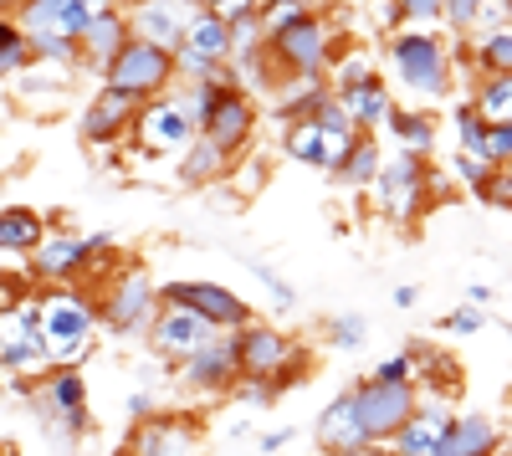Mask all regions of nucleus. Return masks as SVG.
Returning <instances> with one entry per match:
<instances>
[{
  "instance_id": "nucleus-42",
  "label": "nucleus",
  "mask_w": 512,
  "mask_h": 456,
  "mask_svg": "<svg viewBox=\"0 0 512 456\" xmlns=\"http://www.w3.org/2000/svg\"><path fill=\"white\" fill-rule=\"evenodd\" d=\"M482 6H487V0H441V21L451 26V36H466Z\"/></svg>"
},
{
  "instance_id": "nucleus-24",
  "label": "nucleus",
  "mask_w": 512,
  "mask_h": 456,
  "mask_svg": "<svg viewBox=\"0 0 512 456\" xmlns=\"http://www.w3.org/2000/svg\"><path fill=\"white\" fill-rule=\"evenodd\" d=\"M379 134H390L395 149H405V154L431 159V154H436V139H441V118H436L431 108H400V103H395Z\"/></svg>"
},
{
  "instance_id": "nucleus-48",
  "label": "nucleus",
  "mask_w": 512,
  "mask_h": 456,
  "mask_svg": "<svg viewBox=\"0 0 512 456\" xmlns=\"http://www.w3.org/2000/svg\"><path fill=\"white\" fill-rule=\"evenodd\" d=\"M369 11H374V31H384V36L400 31V6L395 0H369Z\"/></svg>"
},
{
  "instance_id": "nucleus-22",
  "label": "nucleus",
  "mask_w": 512,
  "mask_h": 456,
  "mask_svg": "<svg viewBox=\"0 0 512 456\" xmlns=\"http://www.w3.org/2000/svg\"><path fill=\"white\" fill-rule=\"evenodd\" d=\"M333 98H338V108L349 113V123H354L359 134H379L384 118H390V108H395V88L379 72L364 77V82H354V88H338Z\"/></svg>"
},
{
  "instance_id": "nucleus-12",
  "label": "nucleus",
  "mask_w": 512,
  "mask_h": 456,
  "mask_svg": "<svg viewBox=\"0 0 512 456\" xmlns=\"http://www.w3.org/2000/svg\"><path fill=\"white\" fill-rule=\"evenodd\" d=\"M159 303H180V308L200 313L210 328H216V334H236L241 323H251V318H256L246 298H236L231 287L205 282V277H190V282H164V287H159Z\"/></svg>"
},
{
  "instance_id": "nucleus-45",
  "label": "nucleus",
  "mask_w": 512,
  "mask_h": 456,
  "mask_svg": "<svg viewBox=\"0 0 512 456\" xmlns=\"http://www.w3.org/2000/svg\"><path fill=\"white\" fill-rule=\"evenodd\" d=\"M472 31H512V0H487L472 21Z\"/></svg>"
},
{
  "instance_id": "nucleus-36",
  "label": "nucleus",
  "mask_w": 512,
  "mask_h": 456,
  "mask_svg": "<svg viewBox=\"0 0 512 456\" xmlns=\"http://www.w3.org/2000/svg\"><path fill=\"white\" fill-rule=\"evenodd\" d=\"M369 380H379V385H415V380H420V364H415L410 349H400V354H390V359H379V364L369 369Z\"/></svg>"
},
{
  "instance_id": "nucleus-44",
  "label": "nucleus",
  "mask_w": 512,
  "mask_h": 456,
  "mask_svg": "<svg viewBox=\"0 0 512 456\" xmlns=\"http://www.w3.org/2000/svg\"><path fill=\"white\" fill-rule=\"evenodd\" d=\"M231 390H236V400H241L246 410H267V405L277 400V390H272L267 380H246V375H241V380H236Z\"/></svg>"
},
{
  "instance_id": "nucleus-1",
  "label": "nucleus",
  "mask_w": 512,
  "mask_h": 456,
  "mask_svg": "<svg viewBox=\"0 0 512 456\" xmlns=\"http://www.w3.org/2000/svg\"><path fill=\"white\" fill-rule=\"evenodd\" d=\"M31 313H36V334L47 349L52 369H82L98 344V293L82 282H57V287H31Z\"/></svg>"
},
{
  "instance_id": "nucleus-39",
  "label": "nucleus",
  "mask_w": 512,
  "mask_h": 456,
  "mask_svg": "<svg viewBox=\"0 0 512 456\" xmlns=\"http://www.w3.org/2000/svg\"><path fill=\"white\" fill-rule=\"evenodd\" d=\"M451 175H456L466 190H472V195H482V185H487L497 170H492L487 159H477V154H461V149H451Z\"/></svg>"
},
{
  "instance_id": "nucleus-15",
  "label": "nucleus",
  "mask_w": 512,
  "mask_h": 456,
  "mask_svg": "<svg viewBox=\"0 0 512 456\" xmlns=\"http://www.w3.org/2000/svg\"><path fill=\"white\" fill-rule=\"evenodd\" d=\"M256 123H262V108H256V98L226 82L221 98H216V108H210V113H205V123H200V139H210L221 154L241 159V154H246V144L256 139Z\"/></svg>"
},
{
  "instance_id": "nucleus-20",
  "label": "nucleus",
  "mask_w": 512,
  "mask_h": 456,
  "mask_svg": "<svg viewBox=\"0 0 512 456\" xmlns=\"http://www.w3.org/2000/svg\"><path fill=\"white\" fill-rule=\"evenodd\" d=\"M195 6H180V0H128V31H134L139 41H149V47H164L175 52L180 47V31L190 21Z\"/></svg>"
},
{
  "instance_id": "nucleus-33",
  "label": "nucleus",
  "mask_w": 512,
  "mask_h": 456,
  "mask_svg": "<svg viewBox=\"0 0 512 456\" xmlns=\"http://www.w3.org/2000/svg\"><path fill=\"white\" fill-rule=\"evenodd\" d=\"M379 67H374V57L364 52V47H333V57H328V88L338 93V88H354V82H364V77H374Z\"/></svg>"
},
{
  "instance_id": "nucleus-21",
  "label": "nucleus",
  "mask_w": 512,
  "mask_h": 456,
  "mask_svg": "<svg viewBox=\"0 0 512 456\" xmlns=\"http://www.w3.org/2000/svg\"><path fill=\"white\" fill-rule=\"evenodd\" d=\"M436 456H507V431H502V421L482 416V410H472V416H451Z\"/></svg>"
},
{
  "instance_id": "nucleus-25",
  "label": "nucleus",
  "mask_w": 512,
  "mask_h": 456,
  "mask_svg": "<svg viewBox=\"0 0 512 456\" xmlns=\"http://www.w3.org/2000/svg\"><path fill=\"white\" fill-rule=\"evenodd\" d=\"M313 441L323 446V456H328V451H354V446H369V441H364V431H359V421H354L349 390H344V395H333V400L318 410V421H313Z\"/></svg>"
},
{
  "instance_id": "nucleus-31",
  "label": "nucleus",
  "mask_w": 512,
  "mask_h": 456,
  "mask_svg": "<svg viewBox=\"0 0 512 456\" xmlns=\"http://www.w3.org/2000/svg\"><path fill=\"white\" fill-rule=\"evenodd\" d=\"M466 36H472V57L461 67H472L477 77L512 72V31H466Z\"/></svg>"
},
{
  "instance_id": "nucleus-32",
  "label": "nucleus",
  "mask_w": 512,
  "mask_h": 456,
  "mask_svg": "<svg viewBox=\"0 0 512 456\" xmlns=\"http://www.w3.org/2000/svg\"><path fill=\"white\" fill-rule=\"evenodd\" d=\"M482 123H512V72H487L477 77V98H472Z\"/></svg>"
},
{
  "instance_id": "nucleus-57",
  "label": "nucleus",
  "mask_w": 512,
  "mask_h": 456,
  "mask_svg": "<svg viewBox=\"0 0 512 456\" xmlns=\"http://www.w3.org/2000/svg\"><path fill=\"white\" fill-rule=\"evenodd\" d=\"M195 6H216V0H195Z\"/></svg>"
},
{
  "instance_id": "nucleus-50",
  "label": "nucleus",
  "mask_w": 512,
  "mask_h": 456,
  "mask_svg": "<svg viewBox=\"0 0 512 456\" xmlns=\"http://www.w3.org/2000/svg\"><path fill=\"white\" fill-rule=\"evenodd\" d=\"M292 436H297L292 426H282V431H267V436H262V456H277V451H282Z\"/></svg>"
},
{
  "instance_id": "nucleus-38",
  "label": "nucleus",
  "mask_w": 512,
  "mask_h": 456,
  "mask_svg": "<svg viewBox=\"0 0 512 456\" xmlns=\"http://www.w3.org/2000/svg\"><path fill=\"white\" fill-rule=\"evenodd\" d=\"M492 323V313L487 308H477V303H466V308H456V313H446L436 328L441 334H451V339H472V334H482V328Z\"/></svg>"
},
{
  "instance_id": "nucleus-2",
  "label": "nucleus",
  "mask_w": 512,
  "mask_h": 456,
  "mask_svg": "<svg viewBox=\"0 0 512 456\" xmlns=\"http://www.w3.org/2000/svg\"><path fill=\"white\" fill-rule=\"evenodd\" d=\"M384 67H390L395 88L415 103H446L456 93V52L441 31H415L400 26L384 36Z\"/></svg>"
},
{
  "instance_id": "nucleus-19",
  "label": "nucleus",
  "mask_w": 512,
  "mask_h": 456,
  "mask_svg": "<svg viewBox=\"0 0 512 456\" xmlns=\"http://www.w3.org/2000/svg\"><path fill=\"white\" fill-rule=\"evenodd\" d=\"M451 416H456L451 400H415V410L405 416V426L384 441V451H390V456H436Z\"/></svg>"
},
{
  "instance_id": "nucleus-23",
  "label": "nucleus",
  "mask_w": 512,
  "mask_h": 456,
  "mask_svg": "<svg viewBox=\"0 0 512 456\" xmlns=\"http://www.w3.org/2000/svg\"><path fill=\"white\" fill-rule=\"evenodd\" d=\"M128 36H134V31H128L123 6H118V11L93 16V21H88V31L77 36V67H88V72H98V77H103V67L118 57V47H123Z\"/></svg>"
},
{
  "instance_id": "nucleus-51",
  "label": "nucleus",
  "mask_w": 512,
  "mask_h": 456,
  "mask_svg": "<svg viewBox=\"0 0 512 456\" xmlns=\"http://www.w3.org/2000/svg\"><path fill=\"white\" fill-rule=\"evenodd\" d=\"M492 282H472V287H466V303H477V308H492Z\"/></svg>"
},
{
  "instance_id": "nucleus-46",
  "label": "nucleus",
  "mask_w": 512,
  "mask_h": 456,
  "mask_svg": "<svg viewBox=\"0 0 512 456\" xmlns=\"http://www.w3.org/2000/svg\"><path fill=\"white\" fill-rule=\"evenodd\" d=\"M477 200H487V205H497V211H507V205H512V180H507V170H497V175L482 185Z\"/></svg>"
},
{
  "instance_id": "nucleus-10",
  "label": "nucleus",
  "mask_w": 512,
  "mask_h": 456,
  "mask_svg": "<svg viewBox=\"0 0 512 456\" xmlns=\"http://www.w3.org/2000/svg\"><path fill=\"white\" fill-rule=\"evenodd\" d=\"M47 349H41V334H36V313H31V293L0 313V380H16L21 390L36 385L47 375Z\"/></svg>"
},
{
  "instance_id": "nucleus-53",
  "label": "nucleus",
  "mask_w": 512,
  "mask_h": 456,
  "mask_svg": "<svg viewBox=\"0 0 512 456\" xmlns=\"http://www.w3.org/2000/svg\"><path fill=\"white\" fill-rule=\"evenodd\" d=\"M390 298H395V308H415V303H420V287H415V282H400Z\"/></svg>"
},
{
  "instance_id": "nucleus-29",
  "label": "nucleus",
  "mask_w": 512,
  "mask_h": 456,
  "mask_svg": "<svg viewBox=\"0 0 512 456\" xmlns=\"http://www.w3.org/2000/svg\"><path fill=\"white\" fill-rule=\"evenodd\" d=\"M175 159H180V180H185V185H195V190H200V185H216V180H226V175H231V164H236L231 154H221L216 144L200 139V134H195V139H190V144H185Z\"/></svg>"
},
{
  "instance_id": "nucleus-13",
  "label": "nucleus",
  "mask_w": 512,
  "mask_h": 456,
  "mask_svg": "<svg viewBox=\"0 0 512 456\" xmlns=\"http://www.w3.org/2000/svg\"><path fill=\"white\" fill-rule=\"evenodd\" d=\"M128 456H200L205 451V426L180 410H154V416L134 421L123 441Z\"/></svg>"
},
{
  "instance_id": "nucleus-17",
  "label": "nucleus",
  "mask_w": 512,
  "mask_h": 456,
  "mask_svg": "<svg viewBox=\"0 0 512 456\" xmlns=\"http://www.w3.org/2000/svg\"><path fill=\"white\" fill-rule=\"evenodd\" d=\"M175 369H180L185 390H195V395H226V390L241 380V364H236L231 334H216L205 349H195L190 359H180Z\"/></svg>"
},
{
  "instance_id": "nucleus-30",
  "label": "nucleus",
  "mask_w": 512,
  "mask_h": 456,
  "mask_svg": "<svg viewBox=\"0 0 512 456\" xmlns=\"http://www.w3.org/2000/svg\"><path fill=\"white\" fill-rule=\"evenodd\" d=\"M379 159H384L379 134H359V139L349 144L344 164L333 170V180H338V185H349V190H369V180L379 175Z\"/></svg>"
},
{
  "instance_id": "nucleus-55",
  "label": "nucleus",
  "mask_w": 512,
  "mask_h": 456,
  "mask_svg": "<svg viewBox=\"0 0 512 456\" xmlns=\"http://www.w3.org/2000/svg\"><path fill=\"white\" fill-rule=\"evenodd\" d=\"M328 456H390L384 446H354V451H328Z\"/></svg>"
},
{
  "instance_id": "nucleus-58",
  "label": "nucleus",
  "mask_w": 512,
  "mask_h": 456,
  "mask_svg": "<svg viewBox=\"0 0 512 456\" xmlns=\"http://www.w3.org/2000/svg\"><path fill=\"white\" fill-rule=\"evenodd\" d=\"M113 456H128V451H113Z\"/></svg>"
},
{
  "instance_id": "nucleus-28",
  "label": "nucleus",
  "mask_w": 512,
  "mask_h": 456,
  "mask_svg": "<svg viewBox=\"0 0 512 456\" xmlns=\"http://www.w3.org/2000/svg\"><path fill=\"white\" fill-rule=\"evenodd\" d=\"M323 93H328V77H277L272 82V118L277 123L308 118Z\"/></svg>"
},
{
  "instance_id": "nucleus-4",
  "label": "nucleus",
  "mask_w": 512,
  "mask_h": 456,
  "mask_svg": "<svg viewBox=\"0 0 512 456\" xmlns=\"http://www.w3.org/2000/svg\"><path fill=\"white\" fill-rule=\"evenodd\" d=\"M231 344H236L241 375H246V380H267L277 395H282L287 385H303V380H308V349L297 344L287 328H277V323L251 318V323H241L236 334H231Z\"/></svg>"
},
{
  "instance_id": "nucleus-47",
  "label": "nucleus",
  "mask_w": 512,
  "mask_h": 456,
  "mask_svg": "<svg viewBox=\"0 0 512 456\" xmlns=\"http://www.w3.org/2000/svg\"><path fill=\"white\" fill-rule=\"evenodd\" d=\"M256 6H262V0H216V6H205V11L221 16V21L231 26V21H241V16H256Z\"/></svg>"
},
{
  "instance_id": "nucleus-49",
  "label": "nucleus",
  "mask_w": 512,
  "mask_h": 456,
  "mask_svg": "<svg viewBox=\"0 0 512 456\" xmlns=\"http://www.w3.org/2000/svg\"><path fill=\"white\" fill-rule=\"evenodd\" d=\"M26 293H31V282H21V277H0V313L16 308Z\"/></svg>"
},
{
  "instance_id": "nucleus-34",
  "label": "nucleus",
  "mask_w": 512,
  "mask_h": 456,
  "mask_svg": "<svg viewBox=\"0 0 512 456\" xmlns=\"http://www.w3.org/2000/svg\"><path fill=\"white\" fill-rule=\"evenodd\" d=\"M364 344H369V318H364V313H333V318H328V349L354 354V349H364Z\"/></svg>"
},
{
  "instance_id": "nucleus-6",
  "label": "nucleus",
  "mask_w": 512,
  "mask_h": 456,
  "mask_svg": "<svg viewBox=\"0 0 512 456\" xmlns=\"http://www.w3.org/2000/svg\"><path fill=\"white\" fill-rule=\"evenodd\" d=\"M195 139V118L185 113L180 88H164L154 98H144L134 108V123H128V144H134L144 159H175L185 144Z\"/></svg>"
},
{
  "instance_id": "nucleus-7",
  "label": "nucleus",
  "mask_w": 512,
  "mask_h": 456,
  "mask_svg": "<svg viewBox=\"0 0 512 456\" xmlns=\"http://www.w3.org/2000/svg\"><path fill=\"white\" fill-rule=\"evenodd\" d=\"M333 47H338V41H333V31H328V21L318 11L297 16L292 26L267 36V57H272L277 77H323Z\"/></svg>"
},
{
  "instance_id": "nucleus-52",
  "label": "nucleus",
  "mask_w": 512,
  "mask_h": 456,
  "mask_svg": "<svg viewBox=\"0 0 512 456\" xmlns=\"http://www.w3.org/2000/svg\"><path fill=\"white\" fill-rule=\"evenodd\" d=\"M154 410H159V405L149 400V390H139L134 400H128V416H134V421H144V416H154Z\"/></svg>"
},
{
  "instance_id": "nucleus-54",
  "label": "nucleus",
  "mask_w": 512,
  "mask_h": 456,
  "mask_svg": "<svg viewBox=\"0 0 512 456\" xmlns=\"http://www.w3.org/2000/svg\"><path fill=\"white\" fill-rule=\"evenodd\" d=\"M16 36H21V26H16L11 16H0V52H6V47H11Z\"/></svg>"
},
{
  "instance_id": "nucleus-37",
  "label": "nucleus",
  "mask_w": 512,
  "mask_h": 456,
  "mask_svg": "<svg viewBox=\"0 0 512 456\" xmlns=\"http://www.w3.org/2000/svg\"><path fill=\"white\" fill-rule=\"evenodd\" d=\"M451 118H456V149L482 159V134H487V123L477 118V108H472V103H461V108H451Z\"/></svg>"
},
{
  "instance_id": "nucleus-9",
  "label": "nucleus",
  "mask_w": 512,
  "mask_h": 456,
  "mask_svg": "<svg viewBox=\"0 0 512 456\" xmlns=\"http://www.w3.org/2000/svg\"><path fill=\"white\" fill-rule=\"evenodd\" d=\"M103 88H118V93L144 103V98H154L164 88H175V57H169L164 47H149V41L128 36L118 47V57L103 67Z\"/></svg>"
},
{
  "instance_id": "nucleus-43",
  "label": "nucleus",
  "mask_w": 512,
  "mask_h": 456,
  "mask_svg": "<svg viewBox=\"0 0 512 456\" xmlns=\"http://www.w3.org/2000/svg\"><path fill=\"white\" fill-rule=\"evenodd\" d=\"M251 272H256V282H262L267 293H272V303H277L282 313H287V308H297V293H292V287H287V282H282V277H277L267 262H251Z\"/></svg>"
},
{
  "instance_id": "nucleus-26",
  "label": "nucleus",
  "mask_w": 512,
  "mask_h": 456,
  "mask_svg": "<svg viewBox=\"0 0 512 456\" xmlns=\"http://www.w3.org/2000/svg\"><path fill=\"white\" fill-rule=\"evenodd\" d=\"M47 231H52V221L31 211V205H0V252L6 257H31Z\"/></svg>"
},
{
  "instance_id": "nucleus-14",
  "label": "nucleus",
  "mask_w": 512,
  "mask_h": 456,
  "mask_svg": "<svg viewBox=\"0 0 512 456\" xmlns=\"http://www.w3.org/2000/svg\"><path fill=\"white\" fill-rule=\"evenodd\" d=\"M36 395V405L57 421V431L67 436H88L93 431V410H88V380L82 369H47L36 385H26Z\"/></svg>"
},
{
  "instance_id": "nucleus-40",
  "label": "nucleus",
  "mask_w": 512,
  "mask_h": 456,
  "mask_svg": "<svg viewBox=\"0 0 512 456\" xmlns=\"http://www.w3.org/2000/svg\"><path fill=\"white\" fill-rule=\"evenodd\" d=\"M482 159L492 164V170H507V164H512V123H487Z\"/></svg>"
},
{
  "instance_id": "nucleus-35",
  "label": "nucleus",
  "mask_w": 512,
  "mask_h": 456,
  "mask_svg": "<svg viewBox=\"0 0 512 456\" xmlns=\"http://www.w3.org/2000/svg\"><path fill=\"white\" fill-rule=\"evenodd\" d=\"M308 11H313V0H262V6H256V26H262V41L277 36L282 26H292L297 16H308Z\"/></svg>"
},
{
  "instance_id": "nucleus-8",
  "label": "nucleus",
  "mask_w": 512,
  "mask_h": 456,
  "mask_svg": "<svg viewBox=\"0 0 512 456\" xmlns=\"http://www.w3.org/2000/svg\"><path fill=\"white\" fill-rule=\"evenodd\" d=\"M154 308H159V282L144 267H128V262L108 277V287L98 293V318L113 328V334H144Z\"/></svg>"
},
{
  "instance_id": "nucleus-11",
  "label": "nucleus",
  "mask_w": 512,
  "mask_h": 456,
  "mask_svg": "<svg viewBox=\"0 0 512 456\" xmlns=\"http://www.w3.org/2000/svg\"><path fill=\"white\" fill-rule=\"evenodd\" d=\"M415 400H420L415 385H379V380H364V385L349 390L354 421H359V431H364L369 446H384V441H390V436L405 426V416L415 410Z\"/></svg>"
},
{
  "instance_id": "nucleus-16",
  "label": "nucleus",
  "mask_w": 512,
  "mask_h": 456,
  "mask_svg": "<svg viewBox=\"0 0 512 456\" xmlns=\"http://www.w3.org/2000/svg\"><path fill=\"white\" fill-rule=\"evenodd\" d=\"M144 334H149L154 359H164V364H180V359H190L195 349H205L210 339H216V328H210L200 313L180 308V303H159Z\"/></svg>"
},
{
  "instance_id": "nucleus-18",
  "label": "nucleus",
  "mask_w": 512,
  "mask_h": 456,
  "mask_svg": "<svg viewBox=\"0 0 512 456\" xmlns=\"http://www.w3.org/2000/svg\"><path fill=\"white\" fill-rule=\"evenodd\" d=\"M134 108H139V98H128V93H118V88H98L88 103H82L77 134L88 139V144H98V149L123 144V139H128V123H134Z\"/></svg>"
},
{
  "instance_id": "nucleus-3",
  "label": "nucleus",
  "mask_w": 512,
  "mask_h": 456,
  "mask_svg": "<svg viewBox=\"0 0 512 456\" xmlns=\"http://www.w3.org/2000/svg\"><path fill=\"white\" fill-rule=\"evenodd\" d=\"M369 195L379 205V216L390 226H415L431 205H441L451 190H446V175L436 170L431 159L420 154H405V149H390L379 159V175L369 180Z\"/></svg>"
},
{
  "instance_id": "nucleus-41",
  "label": "nucleus",
  "mask_w": 512,
  "mask_h": 456,
  "mask_svg": "<svg viewBox=\"0 0 512 456\" xmlns=\"http://www.w3.org/2000/svg\"><path fill=\"white\" fill-rule=\"evenodd\" d=\"M395 6H400V26H415V31L441 26V0H395Z\"/></svg>"
},
{
  "instance_id": "nucleus-5",
  "label": "nucleus",
  "mask_w": 512,
  "mask_h": 456,
  "mask_svg": "<svg viewBox=\"0 0 512 456\" xmlns=\"http://www.w3.org/2000/svg\"><path fill=\"white\" fill-rule=\"evenodd\" d=\"M113 246L108 231H47L41 236V246L26 257L31 267V282L36 287H57V282H88L98 257Z\"/></svg>"
},
{
  "instance_id": "nucleus-56",
  "label": "nucleus",
  "mask_w": 512,
  "mask_h": 456,
  "mask_svg": "<svg viewBox=\"0 0 512 456\" xmlns=\"http://www.w3.org/2000/svg\"><path fill=\"white\" fill-rule=\"evenodd\" d=\"M16 6H21V0H0V16H16Z\"/></svg>"
},
{
  "instance_id": "nucleus-27",
  "label": "nucleus",
  "mask_w": 512,
  "mask_h": 456,
  "mask_svg": "<svg viewBox=\"0 0 512 456\" xmlns=\"http://www.w3.org/2000/svg\"><path fill=\"white\" fill-rule=\"evenodd\" d=\"M226 47H231L226 21H221V16H210L205 6H195L190 21H185V31H180V47H175V52L200 57V62H226Z\"/></svg>"
}]
</instances>
